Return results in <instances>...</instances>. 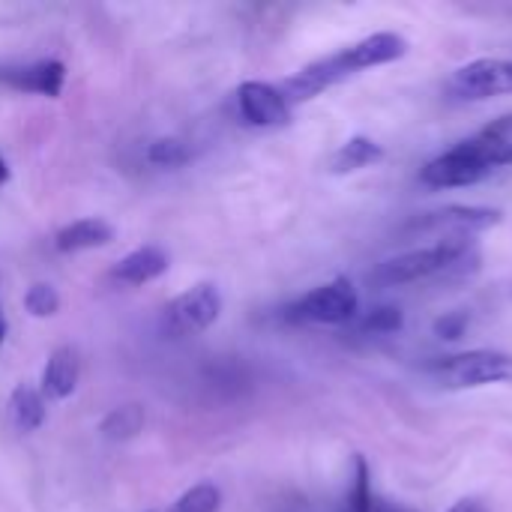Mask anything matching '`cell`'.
Instances as JSON below:
<instances>
[{
	"instance_id": "cell-1",
	"label": "cell",
	"mask_w": 512,
	"mask_h": 512,
	"mask_svg": "<svg viewBox=\"0 0 512 512\" xmlns=\"http://www.w3.org/2000/svg\"><path fill=\"white\" fill-rule=\"evenodd\" d=\"M512 165V114L489 120L474 135L438 153L420 168V183L429 189H465L489 180Z\"/></svg>"
},
{
	"instance_id": "cell-2",
	"label": "cell",
	"mask_w": 512,
	"mask_h": 512,
	"mask_svg": "<svg viewBox=\"0 0 512 512\" xmlns=\"http://www.w3.org/2000/svg\"><path fill=\"white\" fill-rule=\"evenodd\" d=\"M405 54H408V39L402 33L381 30V33L363 36L360 42H351V45H345V48L309 63V66H303L279 90L288 99V105L309 102V99L321 96L324 90H330L333 84H342V81H348V78H354V75H360L366 69L396 63Z\"/></svg>"
},
{
	"instance_id": "cell-3",
	"label": "cell",
	"mask_w": 512,
	"mask_h": 512,
	"mask_svg": "<svg viewBox=\"0 0 512 512\" xmlns=\"http://www.w3.org/2000/svg\"><path fill=\"white\" fill-rule=\"evenodd\" d=\"M477 267H480V252L471 240H438L432 246H420L396 258H387L384 264L375 267L369 282L378 288H402L441 276H462Z\"/></svg>"
},
{
	"instance_id": "cell-4",
	"label": "cell",
	"mask_w": 512,
	"mask_h": 512,
	"mask_svg": "<svg viewBox=\"0 0 512 512\" xmlns=\"http://www.w3.org/2000/svg\"><path fill=\"white\" fill-rule=\"evenodd\" d=\"M426 375L441 390H480L489 384H512V354L495 348H474L432 360L426 366Z\"/></svg>"
},
{
	"instance_id": "cell-5",
	"label": "cell",
	"mask_w": 512,
	"mask_h": 512,
	"mask_svg": "<svg viewBox=\"0 0 512 512\" xmlns=\"http://www.w3.org/2000/svg\"><path fill=\"white\" fill-rule=\"evenodd\" d=\"M360 315V294L348 279H333L312 288L285 309V318L294 324H351Z\"/></svg>"
},
{
	"instance_id": "cell-6",
	"label": "cell",
	"mask_w": 512,
	"mask_h": 512,
	"mask_svg": "<svg viewBox=\"0 0 512 512\" xmlns=\"http://www.w3.org/2000/svg\"><path fill=\"white\" fill-rule=\"evenodd\" d=\"M447 96L453 102H486L495 96H512V60L480 57L459 66L447 81Z\"/></svg>"
},
{
	"instance_id": "cell-7",
	"label": "cell",
	"mask_w": 512,
	"mask_h": 512,
	"mask_svg": "<svg viewBox=\"0 0 512 512\" xmlns=\"http://www.w3.org/2000/svg\"><path fill=\"white\" fill-rule=\"evenodd\" d=\"M501 222V210L495 207H468L447 204L441 210H429L408 225V234H432L438 240H471V234L489 231Z\"/></svg>"
},
{
	"instance_id": "cell-8",
	"label": "cell",
	"mask_w": 512,
	"mask_h": 512,
	"mask_svg": "<svg viewBox=\"0 0 512 512\" xmlns=\"http://www.w3.org/2000/svg\"><path fill=\"white\" fill-rule=\"evenodd\" d=\"M222 312V294L216 285H195L189 291H183L180 297H174L165 309V327L174 336H189V333H201L210 324H216Z\"/></svg>"
},
{
	"instance_id": "cell-9",
	"label": "cell",
	"mask_w": 512,
	"mask_h": 512,
	"mask_svg": "<svg viewBox=\"0 0 512 512\" xmlns=\"http://www.w3.org/2000/svg\"><path fill=\"white\" fill-rule=\"evenodd\" d=\"M237 105H240L243 120L258 129L285 126L291 120L288 99L282 96L279 87H273L267 81H243L237 90Z\"/></svg>"
},
{
	"instance_id": "cell-10",
	"label": "cell",
	"mask_w": 512,
	"mask_h": 512,
	"mask_svg": "<svg viewBox=\"0 0 512 512\" xmlns=\"http://www.w3.org/2000/svg\"><path fill=\"white\" fill-rule=\"evenodd\" d=\"M0 81L21 93H39V96L57 99L63 93L66 66L60 60H39V63H27L15 69H0Z\"/></svg>"
},
{
	"instance_id": "cell-11",
	"label": "cell",
	"mask_w": 512,
	"mask_h": 512,
	"mask_svg": "<svg viewBox=\"0 0 512 512\" xmlns=\"http://www.w3.org/2000/svg\"><path fill=\"white\" fill-rule=\"evenodd\" d=\"M78 375H81V363L75 348H57L42 369L39 393L45 399H69L78 387Z\"/></svg>"
},
{
	"instance_id": "cell-12",
	"label": "cell",
	"mask_w": 512,
	"mask_h": 512,
	"mask_svg": "<svg viewBox=\"0 0 512 512\" xmlns=\"http://www.w3.org/2000/svg\"><path fill=\"white\" fill-rule=\"evenodd\" d=\"M111 240H114V228L105 219L90 216V219H75L66 228H60L57 237H54V249L63 252V255H72V252H87V249L108 246Z\"/></svg>"
},
{
	"instance_id": "cell-13",
	"label": "cell",
	"mask_w": 512,
	"mask_h": 512,
	"mask_svg": "<svg viewBox=\"0 0 512 512\" xmlns=\"http://www.w3.org/2000/svg\"><path fill=\"white\" fill-rule=\"evenodd\" d=\"M165 270H168V252L159 246H141L129 252L123 261H117L111 276L123 285H144V282L159 279Z\"/></svg>"
},
{
	"instance_id": "cell-14",
	"label": "cell",
	"mask_w": 512,
	"mask_h": 512,
	"mask_svg": "<svg viewBox=\"0 0 512 512\" xmlns=\"http://www.w3.org/2000/svg\"><path fill=\"white\" fill-rule=\"evenodd\" d=\"M345 512H405L402 507L387 504L378 498L372 486V468L363 456H354V474H351V489L345 498Z\"/></svg>"
},
{
	"instance_id": "cell-15",
	"label": "cell",
	"mask_w": 512,
	"mask_h": 512,
	"mask_svg": "<svg viewBox=\"0 0 512 512\" xmlns=\"http://www.w3.org/2000/svg\"><path fill=\"white\" fill-rule=\"evenodd\" d=\"M381 159H384V147L375 138L354 135L330 156V171L333 174H354V171L378 165Z\"/></svg>"
},
{
	"instance_id": "cell-16",
	"label": "cell",
	"mask_w": 512,
	"mask_h": 512,
	"mask_svg": "<svg viewBox=\"0 0 512 512\" xmlns=\"http://www.w3.org/2000/svg\"><path fill=\"white\" fill-rule=\"evenodd\" d=\"M9 417L18 432H36L45 423V396L27 384H18L9 396Z\"/></svg>"
},
{
	"instance_id": "cell-17",
	"label": "cell",
	"mask_w": 512,
	"mask_h": 512,
	"mask_svg": "<svg viewBox=\"0 0 512 512\" xmlns=\"http://www.w3.org/2000/svg\"><path fill=\"white\" fill-rule=\"evenodd\" d=\"M144 408L141 405H120V408H114L105 420H102V426H99V432H102V438H108V441H129V438H135L141 429H144Z\"/></svg>"
},
{
	"instance_id": "cell-18",
	"label": "cell",
	"mask_w": 512,
	"mask_h": 512,
	"mask_svg": "<svg viewBox=\"0 0 512 512\" xmlns=\"http://www.w3.org/2000/svg\"><path fill=\"white\" fill-rule=\"evenodd\" d=\"M405 327V318H402V309L396 306H378V309H369L360 321H357V330L363 336H393Z\"/></svg>"
},
{
	"instance_id": "cell-19",
	"label": "cell",
	"mask_w": 512,
	"mask_h": 512,
	"mask_svg": "<svg viewBox=\"0 0 512 512\" xmlns=\"http://www.w3.org/2000/svg\"><path fill=\"white\" fill-rule=\"evenodd\" d=\"M219 504H222V492L213 483H198L177 498L171 512H219Z\"/></svg>"
},
{
	"instance_id": "cell-20",
	"label": "cell",
	"mask_w": 512,
	"mask_h": 512,
	"mask_svg": "<svg viewBox=\"0 0 512 512\" xmlns=\"http://www.w3.org/2000/svg\"><path fill=\"white\" fill-rule=\"evenodd\" d=\"M189 147L177 138H159L147 147V162L159 165V168H180L189 162Z\"/></svg>"
},
{
	"instance_id": "cell-21",
	"label": "cell",
	"mask_w": 512,
	"mask_h": 512,
	"mask_svg": "<svg viewBox=\"0 0 512 512\" xmlns=\"http://www.w3.org/2000/svg\"><path fill=\"white\" fill-rule=\"evenodd\" d=\"M24 309H27L33 318H51V315L60 309V294H57L51 285L36 282V285H30L27 294H24Z\"/></svg>"
},
{
	"instance_id": "cell-22",
	"label": "cell",
	"mask_w": 512,
	"mask_h": 512,
	"mask_svg": "<svg viewBox=\"0 0 512 512\" xmlns=\"http://www.w3.org/2000/svg\"><path fill=\"white\" fill-rule=\"evenodd\" d=\"M468 312H447L444 318H438L435 321V333L441 336V339H450V342H456V339H462L465 336V330H468Z\"/></svg>"
},
{
	"instance_id": "cell-23",
	"label": "cell",
	"mask_w": 512,
	"mask_h": 512,
	"mask_svg": "<svg viewBox=\"0 0 512 512\" xmlns=\"http://www.w3.org/2000/svg\"><path fill=\"white\" fill-rule=\"evenodd\" d=\"M447 512H492L483 501H477V498H462V501H456L453 507Z\"/></svg>"
},
{
	"instance_id": "cell-24",
	"label": "cell",
	"mask_w": 512,
	"mask_h": 512,
	"mask_svg": "<svg viewBox=\"0 0 512 512\" xmlns=\"http://www.w3.org/2000/svg\"><path fill=\"white\" fill-rule=\"evenodd\" d=\"M3 339H6V318H3V309H0V345H3Z\"/></svg>"
}]
</instances>
